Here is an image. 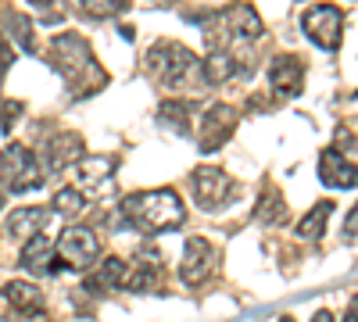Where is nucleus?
Wrapping results in <instances>:
<instances>
[{
    "mask_svg": "<svg viewBox=\"0 0 358 322\" xmlns=\"http://www.w3.org/2000/svg\"><path fill=\"white\" fill-rule=\"evenodd\" d=\"M54 251L65 269H90L101 254V240L90 226H69L62 233V240L54 244Z\"/></svg>",
    "mask_w": 358,
    "mask_h": 322,
    "instance_id": "6",
    "label": "nucleus"
},
{
    "mask_svg": "<svg viewBox=\"0 0 358 322\" xmlns=\"http://www.w3.org/2000/svg\"><path fill=\"white\" fill-rule=\"evenodd\" d=\"M147 68L165 86H183L190 75H201V57L194 50H187L183 43L162 40L147 50Z\"/></svg>",
    "mask_w": 358,
    "mask_h": 322,
    "instance_id": "3",
    "label": "nucleus"
},
{
    "mask_svg": "<svg viewBox=\"0 0 358 322\" xmlns=\"http://www.w3.org/2000/svg\"><path fill=\"white\" fill-rule=\"evenodd\" d=\"M76 175H79V190L86 193H108L115 186V161L111 158H79L76 161Z\"/></svg>",
    "mask_w": 358,
    "mask_h": 322,
    "instance_id": "13",
    "label": "nucleus"
},
{
    "mask_svg": "<svg viewBox=\"0 0 358 322\" xmlns=\"http://www.w3.org/2000/svg\"><path fill=\"white\" fill-rule=\"evenodd\" d=\"M122 215L140 233H169V229L183 226L187 208L179 200V193L172 190H140L122 200Z\"/></svg>",
    "mask_w": 358,
    "mask_h": 322,
    "instance_id": "2",
    "label": "nucleus"
},
{
    "mask_svg": "<svg viewBox=\"0 0 358 322\" xmlns=\"http://www.w3.org/2000/svg\"><path fill=\"white\" fill-rule=\"evenodd\" d=\"M222 25H226L229 40H236V43H251V40H258V36L265 33L258 11H255L251 4H241V0L222 11Z\"/></svg>",
    "mask_w": 358,
    "mask_h": 322,
    "instance_id": "12",
    "label": "nucleus"
},
{
    "mask_svg": "<svg viewBox=\"0 0 358 322\" xmlns=\"http://www.w3.org/2000/svg\"><path fill=\"white\" fill-rule=\"evenodd\" d=\"M50 208H15L8 215V233L15 240H33L36 233H47Z\"/></svg>",
    "mask_w": 358,
    "mask_h": 322,
    "instance_id": "17",
    "label": "nucleus"
},
{
    "mask_svg": "<svg viewBox=\"0 0 358 322\" xmlns=\"http://www.w3.org/2000/svg\"><path fill=\"white\" fill-rule=\"evenodd\" d=\"M22 269H29V272H62L65 265L57 261V251H54V244L47 240V233H36L33 240H25V247H22Z\"/></svg>",
    "mask_w": 358,
    "mask_h": 322,
    "instance_id": "15",
    "label": "nucleus"
},
{
    "mask_svg": "<svg viewBox=\"0 0 358 322\" xmlns=\"http://www.w3.org/2000/svg\"><path fill=\"white\" fill-rule=\"evenodd\" d=\"M312 322H334V315L322 308V312H315V315H312Z\"/></svg>",
    "mask_w": 358,
    "mask_h": 322,
    "instance_id": "31",
    "label": "nucleus"
},
{
    "mask_svg": "<svg viewBox=\"0 0 358 322\" xmlns=\"http://www.w3.org/2000/svg\"><path fill=\"white\" fill-rule=\"evenodd\" d=\"M219 265V251L208 244L204 237H190L187 247H183V265H179V279L187 286H201L208 276L215 272Z\"/></svg>",
    "mask_w": 358,
    "mask_h": 322,
    "instance_id": "9",
    "label": "nucleus"
},
{
    "mask_svg": "<svg viewBox=\"0 0 358 322\" xmlns=\"http://www.w3.org/2000/svg\"><path fill=\"white\" fill-rule=\"evenodd\" d=\"M344 322H358V298L348 305V315H344Z\"/></svg>",
    "mask_w": 358,
    "mask_h": 322,
    "instance_id": "30",
    "label": "nucleus"
},
{
    "mask_svg": "<svg viewBox=\"0 0 358 322\" xmlns=\"http://www.w3.org/2000/svg\"><path fill=\"white\" fill-rule=\"evenodd\" d=\"M4 298L11 301V308L18 315H43V290L33 286V283H25V279H11L4 283Z\"/></svg>",
    "mask_w": 358,
    "mask_h": 322,
    "instance_id": "18",
    "label": "nucleus"
},
{
    "mask_svg": "<svg viewBox=\"0 0 358 322\" xmlns=\"http://www.w3.org/2000/svg\"><path fill=\"white\" fill-rule=\"evenodd\" d=\"M268 86H273V94H280V97H297L305 86V61L294 54L273 57V65H268Z\"/></svg>",
    "mask_w": 358,
    "mask_h": 322,
    "instance_id": "11",
    "label": "nucleus"
},
{
    "mask_svg": "<svg viewBox=\"0 0 358 322\" xmlns=\"http://www.w3.org/2000/svg\"><path fill=\"white\" fill-rule=\"evenodd\" d=\"M194 104H187V101H165L162 108H158V119L162 122H169L172 129H179V133H187L190 129V119H194Z\"/></svg>",
    "mask_w": 358,
    "mask_h": 322,
    "instance_id": "23",
    "label": "nucleus"
},
{
    "mask_svg": "<svg viewBox=\"0 0 358 322\" xmlns=\"http://www.w3.org/2000/svg\"><path fill=\"white\" fill-rule=\"evenodd\" d=\"M330 215H334V200H319L315 208H312L301 222H297V240H319Z\"/></svg>",
    "mask_w": 358,
    "mask_h": 322,
    "instance_id": "21",
    "label": "nucleus"
},
{
    "mask_svg": "<svg viewBox=\"0 0 358 322\" xmlns=\"http://www.w3.org/2000/svg\"><path fill=\"white\" fill-rule=\"evenodd\" d=\"M83 158V136L79 133H54L47 143H43V151H40V165L43 172H62L69 168L72 161Z\"/></svg>",
    "mask_w": 358,
    "mask_h": 322,
    "instance_id": "10",
    "label": "nucleus"
},
{
    "mask_svg": "<svg viewBox=\"0 0 358 322\" xmlns=\"http://www.w3.org/2000/svg\"><path fill=\"white\" fill-rule=\"evenodd\" d=\"M47 61L65 75L72 97H90V94L104 90V82H108V72L97 65L94 47H90L79 33L54 36L50 47H47Z\"/></svg>",
    "mask_w": 358,
    "mask_h": 322,
    "instance_id": "1",
    "label": "nucleus"
},
{
    "mask_svg": "<svg viewBox=\"0 0 358 322\" xmlns=\"http://www.w3.org/2000/svg\"><path fill=\"white\" fill-rule=\"evenodd\" d=\"M8 33H11V43L15 47H22V50H29L33 54L36 50V43H33V22H29L25 15H8Z\"/></svg>",
    "mask_w": 358,
    "mask_h": 322,
    "instance_id": "25",
    "label": "nucleus"
},
{
    "mask_svg": "<svg viewBox=\"0 0 358 322\" xmlns=\"http://www.w3.org/2000/svg\"><path fill=\"white\" fill-rule=\"evenodd\" d=\"M79 11H86L90 18H108L115 11H122L126 8V0H76Z\"/></svg>",
    "mask_w": 358,
    "mask_h": 322,
    "instance_id": "26",
    "label": "nucleus"
},
{
    "mask_svg": "<svg viewBox=\"0 0 358 322\" xmlns=\"http://www.w3.org/2000/svg\"><path fill=\"white\" fill-rule=\"evenodd\" d=\"M43 180H47V172L29 147L11 143V147L0 151V186H8L15 193H29V190H40Z\"/></svg>",
    "mask_w": 358,
    "mask_h": 322,
    "instance_id": "4",
    "label": "nucleus"
},
{
    "mask_svg": "<svg viewBox=\"0 0 358 322\" xmlns=\"http://www.w3.org/2000/svg\"><path fill=\"white\" fill-rule=\"evenodd\" d=\"M18 115H22V104H18V101H0V129L8 133V129L15 126Z\"/></svg>",
    "mask_w": 358,
    "mask_h": 322,
    "instance_id": "27",
    "label": "nucleus"
},
{
    "mask_svg": "<svg viewBox=\"0 0 358 322\" xmlns=\"http://www.w3.org/2000/svg\"><path fill=\"white\" fill-rule=\"evenodd\" d=\"M126 279H129V265L122 258H104V265H101V272H97V279L90 283L94 290H104V286H111V290H126Z\"/></svg>",
    "mask_w": 358,
    "mask_h": 322,
    "instance_id": "22",
    "label": "nucleus"
},
{
    "mask_svg": "<svg viewBox=\"0 0 358 322\" xmlns=\"http://www.w3.org/2000/svg\"><path fill=\"white\" fill-rule=\"evenodd\" d=\"M201 72H204L208 82H226V79H233L236 72H241V61H236L226 47H212V54L201 61Z\"/></svg>",
    "mask_w": 358,
    "mask_h": 322,
    "instance_id": "19",
    "label": "nucleus"
},
{
    "mask_svg": "<svg viewBox=\"0 0 358 322\" xmlns=\"http://www.w3.org/2000/svg\"><path fill=\"white\" fill-rule=\"evenodd\" d=\"M236 122H241V111H236L233 104H212V108H208V111L201 115V136H197L201 154L219 151L222 143L233 136Z\"/></svg>",
    "mask_w": 358,
    "mask_h": 322,
    "instance_id": "8",
    "label": "nucleus"
},
{
    "mask_svg": "<svg viewBox=\"0 0 358 322\" xmlns=\"http://www.w3.org/2000/svg\"><path fill=\"white\" fill-rule=\"evenodd\" d=\"M280 322H294V319H290V315H283V319H280Z\"/></svg>",
    "mask_w": 358,
    "mask_h": 322,
    "instance_id": "34",
    "label": "nucleus"
},
{
    "mask_svg": "<svg viewBox=\"0 0 358 322\" xmlns=\"http://www.w3.org/2000/svg\"><path fill=\"white\" fill-rule=\"evenodd\" d=\"M255 219L265 222V226H283V222L290 219L287 200H283V193H280L276 186H265V190H262V197H258V204H255Z\"/></svg>",
    "mask_w": 358,
    "mask_h": 322,
    "instance_id": "20",
    "label": "nucleus"
},
{
    "mask_svg": "<svg viewBox=\"0 0 358 322\" xmlns=\"http://www.w3.org/2000/svg\"><path fill=\"white\" fill-rule=\"evenodd\" d=\"M11 57H15V47H11V40H8V36H0V72H8Z\"/></svg>",
    "mask_w": 358,
    "mask_h": 322,
    "instance_id": "29",
    "label": "nucleus"
},
{
    "mask_svg": "<svg viewBox=\"0 0 358 322\" xmlns=\"http://www.w3.org/2000/svg\"><path fill=\"white\" fill-rule=\"evenodd\" d=\"M140 258H143L140 265L129 269L126 290H133V294H151V290H162V254L143 251Z\"/></svg>",
    "mask_w": 358,
    "mask_h": 322,
    "instance_id": "16",
    "label": "nucleus"
},
{
    "mask_svg": "<svg viewBox=\"0 0 358 322\" xmlns=\"http://www.w3.org/2000/svg\"><path fill=\"white\" fill-rule=\"evenodd\" d=\"M344 240H358V204L351 208V215L344 219Z\"/></svg>",
    "mask_w": 358,
    "mask_h": 322,
    "instance_id": "28",
    "label": "nucleus"
},
{
    "mask_svg": "<svg viewBox=\"0 0 358 322\" xmlns=\"http://www.w3.org/2000/svg\"><path fill=\"white\" fill-rule=\"evenodd\" d=\"M301 29H305V36L319 47V50H337L341 47V36H344V15L341 8L334 4H315L301 15Z\"/></svg>",
    "mask_w": 358,
    "mask_h": 322,
    "instance_id": "7",
    "label": "nucleus"
},
{
    "mask_svg": "<svg viewBox=\"0 0 358 322\" xmlns=\"http://www.w3.org/2000/svg\"><path fill=\"white\" fill-rule=\"evenodd\" d=\"M83 208H86V197H83V190H79V186H65V190H57V193H54V204H50V212L65 215V219L79 215Z\"/></svg>",
    "mask_w": 358,
    "mask_h": 322,
    "instance_id": "24",
    "label": "nucleus"
},
{
    "mask_svg": "<svg viewBox=\"0 0 358 322\" xmlns=\"http://www.w3.org/2000/svg\"><path fill=\"white\" fill-rule=\"evenodd\" d=\"M29 4H36V8H47V4H50V0H29Z\"/></svg>",
    "mask_w": 358,
    "mask_h": 322,
    "instance_id": "33",
    "label": "nucleus"
},
{
    "mask_svg": "<svg viewBox=\"0 0 358 322\" xmlns=\"http://www.w3.org/2000/svg\"><path fill=\"white\" fill-rule=\"evenodd\" d=\"M319 180L334 190H351L358 186V165L348 161L341 151H322L319 158Z\"/></svg>",
    "mask_w": 358,
    "mask_h": 322,
    "instance_id": "14",
    "label": "nucleus"
},
{
    "mask_svg": "<svg viewBox=\"0 0 358 322\" xmlns=\"http://www.w3.org/2000/svg\"><path fill=\"white\" fill-rule=\"evenodd\" d=\"M4 200H8V190H4V186H0V212H4Z\"/></svg>",
    "mask_w": 358,
    "mask_h": 322,
    "instance_id": "32",
    "label": "nucleus"
},
{
    "mask_svg": "<svg viewBox=\"0 0 358 322\" xmlns=\"http://www.w3.org/2000/svg\"><path fill=\"white\" fill-rule=\"evenodd\" d=\"M194 200H197V208L204 212H222L226 204L236 197V183L229 180V175L215 165H201L194 172Z\"/></svg>",
    "mask_w": 358,
    "mask_h": 322,
    "instance_id": "5",
    "label": "nucleus"
}]
</instances>
